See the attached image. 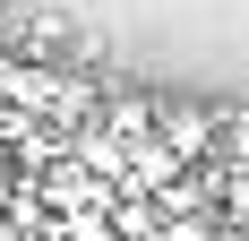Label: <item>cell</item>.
<instances>
[{"label": "cell", "mask_w": 249, "mask_h": 241, "mask_svg": "<svg viewBox=\"0 0 249 241\" xmlns=\"http://www.w3.org/2000/svg\"><path fill=\"white\" fill-rule=\"evenodd\" d=\"M155 138L172 146L180 164H224V103H206V95H163V103H155Z\"/></svg>", "instance_id": "1"}, {"label": "cell", "mask_w": 249, "mask_h": 241, "mask_svg": "<svg viewBox=\"0 0 249 241\" xmlns=\"http://www.w3.org/2000/svg\"><path fill=\"white\" fill-rule=\"evenodd\" d=\"M26 190L43 198V216H52V224H60V216H95V207H112V181H103V172H86L77 155H60L52 172H35Z\"/></svg>", "instance_id": "2"}, {"label": "cell", "mask_w": 249, "mask_h": 241, "mask_svg": "<svg viewBox=\"0 0 249 241\" xmlns=\"http://www.w3.org/2000/svg\"><path fill=\"white\" fill-rule=\"evenodd\" d=\"M155 86H138V78H112V86H103V103H95V129L112 146H146L155 138Z\"/></svg>", "instance_id": "3"}, {"label": "cell", "mask_w": 249, "mask_h": 241, "mask_svg": "<svg viewBox=\"0 0 249 241\" xmlns=\"http://www.w3.org/2000/svg\"><path fill=\"white\" fill-rule=\"evenodd\" d=\"M112 241H163V207L155 198H138V190H112Z\"/></svg>", "instance_id": "4"}, {"label": "cell", "mask_w": 249, "mask_h": 241, "mask_svg": "<svg viewBox=\"0 0 249 241\" xmlns=\"http://www.w3.org/2000/svg\"><path fill=\"white\" fill-rule=\"evenodd\" d=\"M163 241H232L224 216H163Z\"/></svg>", "instance_id": "5"}, {"label": "cell", "mask_w": 249, "mask_h": 241, "mask_svg": "<svg viewBox=\"0 0 249 241\" xmlns=\"http://www.w3.org/2000/svg\"><path fill=\"white\" fill-rule=\"evenodd\" d=\"M9 207H18V172L0 164V224H9Z\"/></svg>", "instance_id": "6"}]
</instances>
